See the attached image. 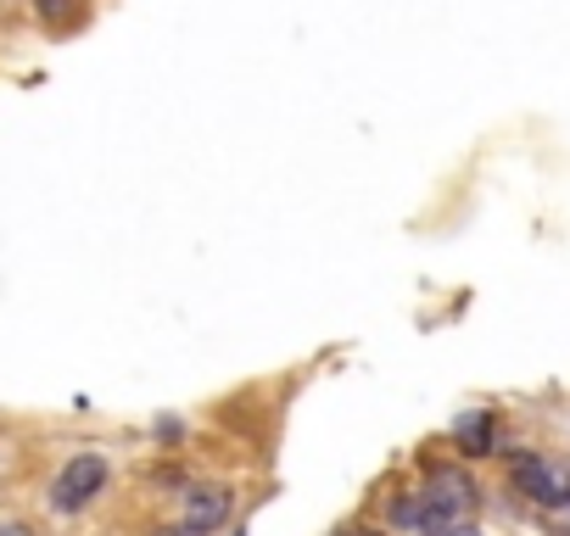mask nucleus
Returning <instances> with one entry per match:
<instances>
[{"instance_id": "f257e3e1", "label": "nucleus", "mask_w": 570, "mask_h": 536, "mask_svg": "<svg viewBox=\"0 0 570 536\" xmlns=\"http://www.w3.org/2000/svg\"><path fill=\"white\" fill-rule=\"evenodd\" d=\"M419 531H437V525H453V520H475L482 509V486H475L459 464H431L425 469V492H419Z\"/></svg>"}, {"instance_id": "f03ea898", "label": "nucleus", "mask_w": 570, "mask_h": 536, "mask_svg": "<svg viewBox=\"0 0 570 536\" xmlns=\"http://www.w3.org/2000/svg\"><path fill=\"white\" fill-rule=\"evenodd\" d=\"M107 480H112V469H107L102 453H73L51 480V509L57 514H84L95 498L107 492Z\"/></svg>"}, {"instance_id": "7ed1b4c3", "label": "nucleus", "mask_w": 570, "mask_h": 536, "mask_svg": "<svg viewBox=\"0 0 570 536\" xmlns=\"http://www.w3.org/2000/svg\"><path fill=\"white\" fill-rule=\"evenodd\" d=\"M235 520V486L224 480H202V486H185L179 498V525L190 536H218Z\"/></svg>"}, {"instance_id": "20e7f679", "label": "nucleus", "mask_w": 570, "mask_h": 536, "mask_svg": "<svg viewBox=\"0 0 570 536\" xmlns=\"http://www.w3.org/2000/svg\"><path fill=\"white\" fill-rule=\"evenodd\" d=\"M509 469H514L520 498H532L537 509H559V503H570V475H565L559 464H548L543 453H520Z\"/></svg>"}, {"instance_id": "39448f33", "label": "nucleus", "mask_w": 570, "mask_h": 536, "mask_svg": "<svg viewBox=\"0 0 570 536\" xmlns=\"http://www.w3.org/2000/svg\"><path fill=\"white\" fill-rule=\"evenodd\" d=\"M453 448L459 458H492L498 453V414L492 408H470L453 419Z\"/></svg>"}, {"instance_id": "423d86ee", "label": "nucleus", "mask_w": 570, "mask_h": 536, "mask_svg": "<svg viewBox=\"0 0 570 536\" xmlns=\"http://www.w3.org/2000/svg\"><path fill=\"white\" fill-rule=\"evenodd\" d=\"M34 17L45 28H57V34H73L90 17V7H84V0H34Z\"/></svg>"}, {"instance_id": "0eeeda50", "label": "nucleus", "mask_w": 570, "mask_h": 536, "mask_svg": "<svg viewBox=\"0 0 570 536\" xmlns=\"http://www.w3.org/2000/svg\"><path fill=\"white\" fill-rule=\"evenodd\" d=\"M387 520H392V525H403V531H408V525L419 531V520H425V509H419V492H403V498H392V503H387Z\"/></svg>"}, {"instance_id": "6e6552de", "label": "nucleus", "mask_w": 570, "mask_h": 536, "mask_svg": "<svg viewBox=\"0 0 570 536\" xmlns=\"http://www.w3.org/2000/svg\"><path fill=\"white\" fill-rule=\"evenodd\" d=\"M419 536H482L475 520H453V525H437V531H419Z\"/></svg>"}, {"instance_id": "1a4fd4ad", "label": "nucleus", "mask_w": 570, "mask_h": 536, "mask_svg": "<svg viewBox=\"0 0 570 536\" xmlns=\"http://www.w3.org/2000/svg\"><path fill=\"white\" fill-rule=\"evenodd\" d=\"M336 536H387V531H375V525H347V531H336Z\"/></svg>"}, {"instance_id": "9d476101", "label": "nucleus", "mask_w": 570, "mask_h": 536, "mask_svg": "<svg viewBox=\"0 0 570 536\" xmlns=\"http://www.w3.org/2000/svg\"><path fill=\"white\" fill-rule=\"evenodd\" d=\"M0 536H34L28 525H0Z\"/></svg>"}, {"instance_id": "9b49d317", "label": "nucleus", "mask_w": 570, "mask_h": 536, "mask_svg": "<svg viewBox=\"0 0 570 536\" xmlns=\"http://www.w3.org/2000/svg\"><path fill=\"white\" fill-rule=\"evenodd\" d=\"M157 536H190V531H185V525H179V531H157Z\"/></svg>"}]
</instances>
